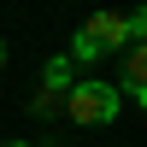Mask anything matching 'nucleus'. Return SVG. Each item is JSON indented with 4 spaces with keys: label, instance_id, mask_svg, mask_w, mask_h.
<instances>
[{
    "label": "nucleus",
    "instance_id": "4",
    "mask_svg": "<svg viewBox=\"0 0 147 147\" xmlns=\"http://www.w3.org/2000/svg\"><path fill=\"white\" fill-rule=\"evenodd\" d=\"M124 88L129 94H147V47H129L124 53Z\"/></svg>",
    "mask_w": 147,
    "mask_h": 147
},
{
    "label": "nucleus",
    "instance_id": "1",
    "mask_svg": "<svg viewBox=\"0 0 147 147\" xmlns=\"http://www.w3.org/2000/svg\"><path fill=\"white\" fill-rule=\"evenodd\" d=\"M118 106H124V94H118L112 82H100V77H77V88H71V100H65V118L88 129V124H112Z\"/></svg>",
    "mask_w": 147,
    "mask_h": 147
},
{
    "label": "nucleus",
    "instance_id": "7",
    "mask_svg": "<svg viewBox=\"0 0 147 147\" xmlns=\"http://www.w3.org/2000/svg\"><path fill=\"white\" fill-rule=\"evenodd\" d=\"M0 71H6V41H0Z\"/></svg>",
    "mask_w": 147,
    "mask_h": 147
},
{
    "label": "nucleus",
    "instance_id": "8",
    "mask_svg": "<svg viewBox=\"0 0 147 147\" xmlns=\"http://www.w3.org/2000/svg\"><path fill=\"white\" fill-rule=\"evenodd\" d=\"M0 147H30V141H0Z\"/></svg>",
    "mask_w": 147,
    "mask_h": 147
},
{
    "label": "nucleus",
    "instance_id": "3",
    "mask_svg": "<svg viewBox=\"0 0 147 147\" xmlns=\"http://www.w3.org/2000/svg\"><path fill=\"white\" fill-rule=\"evenodd\" d=\"M82 35H88L100 53H129V47H136V41H129V18H124V12H94V18L82 24Z\"/></svg>",
    "mask_w": 147,
    "mask_h": 147
},
{
    "label": "nucleus",
    "instance_id": "6",
    "mask_svg": "<svg viewBox=\"0 0 147 147\" xmlns=\"http://www.w3.org/2000/svg\"><path fill=\"white\" fill-rule=\"evenodd\" d=\"M124 18H129V41L147 47V6H141V12H124Z\"/></svg>",
    "mask_w": 147,
    "mask_h": 147
},
{
    "label": "nucleus",
    "instance_id": "5",
    "mask_svg": "<svg viewBox=\"0 0 147 147\" xmlns=\"http://www.w3.org/2000/svg\"><path fill=\"white\" fill-rule=\"evenodd\" d=\"M71 59H82V65H94V59H100V47H94L88 35L77 30V35H71Z\"/></svg>",
    "mask_w": 147,
    "mask_h": 147
},
{
    "label": "nucleus",
    "instance_id": "2",
    "mask_svg": "<svg viewBox=\"0 0 147 147\" xmlns=\"http://www.w3.org/2000/svg\"><path fill=\"white\" fill-rule=\"evenodd\" d=\"M71 88H77V71H71V53H65V59H47V71H41V94L30 100V112H35V118H53V112H65Z\"/></svg>",
    "mask_w": 147,
    "mask_h": 147
}]
</instances>
